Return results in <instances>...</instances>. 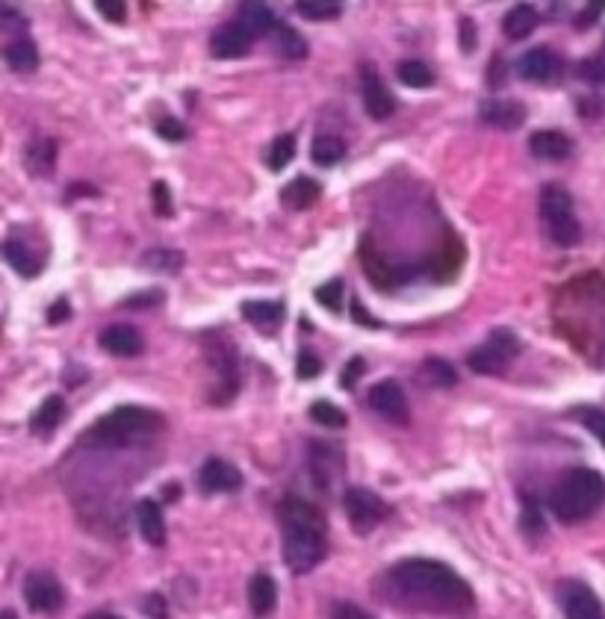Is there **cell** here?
Instances as JSON below:
<instances>
[{
  "instance_id": "obj_1",
  "label": "cell",
  "mask_w": 605,
  "mask_h": 619,
  "mask_svg": "<svg viewBox=\"0 0 605 619\" xmlns=\"http://www.w3.org/2000/svg\"><path fill=\"white\" fill-rule=\"evenodd\" d=\"M384 599L393 605L417 610V614H437L452 619H467L476 614V596L470 584L458 572L432 557H408L390 566L381 581Z\"/></svg>"
},
{
  "instance_id": "obj_2",
  "label": "cell",
  "mask_w": 605,
  "mask_h": 619,
  "mask_svg": "<svg viewBox=\"0 0 605 619\" xmlns=\"http://www.w3.org/2000/svg\"><path fill=\"white\" fill-rule=\"evenodd\" d=\"M280 525H284V561L293 572H310L322 563L328 552L325 516L304 499L280 501Z\"/></svg>"
},
{
  "instance_id": "obj_3",
  "label": "cell",
  "mask_w": 605,
  "mask_h": 619,
  "mask_svg": "<svg viewBox=\"0 0 605 619\" xmlns=\"http://www.w3.org/2000/svg\"><path fill=\"white\" fill-rule=\"evenodd\" d=\"M602 501H605V478L600 472H594V469H573V472H567L549 495L552 513L561 522H567V525L587 519L591 513L602 508Z\"/></svg>"
},
{
  "instance_id": "obj_4",
  "label": "cell",
  "mask_w": 605,
  "mask_h": 619,
  "mask_svg": "<svg viewBox=\"0 0 605 619\" xmlns=\"http://www.w3.org/2000/svg\"><path fill=\"white\" fill-rule=\"evenodd\" d=\"M163 416L154 410H145V407H119V410L107 413L98 424L86 433L89 442L95 446H134V442L154 437V433L163 431Z\"/></svg>"
},
{
  "instance_id": "obj_5",
  "label": "cell",
  "mask_w": 605,
  "mask_h": 619,
  "mask_svg": "<svg viewBox=\"0 0 605 619\" xmlns=\"http://www.w3.org/2000/svg\"><path fill=\"white\" fill-rule=\"evenodd\" d=\"M540 216L547 221L549 239L561 248H570L582 239V225L573 216V201L561 186H547L540 192Z\"/></svg>"
},
{
  "instance_id": "obj_6",
  "label": "cell",
  "mask_w": 605,
  "mask_h": 619,
  "mask_svg": "<svg viewBox=\"0 0 605 619\" xmlns=\"http://www.w3.org/2000/svg\"><path fill=\"white\" fill-rule=\"evenodd\" d=\"M517 348H520L517 336L511 331H505V327H499V331L490 333L479 348L470 351L467 363H470L472 371H479V375H499V371L514 360Z\"/></svg>"
},
{
  "instance_id": "obj_7",
  "label": "cell",
  "mask_w": 605,
  "mask_h": 619,
  "mask_svg": "<svg viewBox=\"0 0 605 619\" xmlns=\"http://www.w3.org/2000/svg\"><path fill=\"white\" fill-rule=\"evenodd\" d=\"M343 508L346 516L352 522V528L357 534H370V531L379 525V522L387 516V504H384L379 495L364 490V486H348L343 495Z\"/></svg>"
},
{
  "instance_id": "obj_8",
  "label": "cell",
  "mask_w": 605,
  "mask_h": 619,
  "mask_svg": "<svg viewBox=\"0 0 605 619\" xmlns=\"http://www.w3.org/2000/svg\"><path fill=\"white\" fill-rule=\"evenodd\" d=\"M63 587L50 572H30L24 581V601L36 614H57L63 608Z\"/></svg>"
},
{
  "instance_id": "obj_9",
  "label": "cell",
  "mask_w": 605,
  "mask_h": 619,
  "mask_svg": "<svg viewBox=\"0 0 605 619\" xmlns=\"http://www.w3.org/2000/svg\"><path fill=\"white\" fill-rule=\"evenodd\" d=\"M558 605L567 619H605V610L591 587L578 581H564L558 587Z\"/></svg>"
},
{
  "instance_id": "obj_10",
  "label": "cell",
  "mask_w": 605,
  "mask_h": 619,
  "mask_svg": "<svg viewBox=\"0 0 605 619\" xmlns=\"http://www.w3.org/2000/svg\"><path fill=\"white\" fill-rule=\"evenodd\" d=\"M370 407L390 422H408V398L396 380H381L370 389Z\"/></svg>"
},
{
  "instance_id": "obj_11",
  "label": "cell",
  "mask_w": 605,
  "mask_h": 619,
  "mask_svg": "<svg viewBox=\"0 0 605 619\" xmlns=\"http://www.w3.org/2000/svg\"><path fill=\"white\" fill-rule=\"evenodd\" d=\"M361 95H364V106H366V112H370V118L384 121L396 112V97L390 95V88L384 86V80L370 68H364Z\"/></svg>"
},
{
  "instance_id": "obj_12",
  "label": "cell",
  "mask_w": 605,
  "mask_h": 619,
  "mask_svg": "<svg viewBox=\"0 0 605 619\" xmlns=\"http://www.w3.org/2000/svg\"><path fill=\"white\" fill-rule=\"evenodd\" d=\"M198 484L204 493H234L242 486V475L240 469L231 466L222 457H210L198 472Z\"/></svg>"
},
{
  "instance_id": "obj_13",
  "label": "cell",
  "mask_w": 605,
  "mask_h": 619,
  "mask_svg": "<svg viewBox=\"0 0 605 619\" xmlns=\"http://www.w3.org/2000/svg\"><path fill=\"white\" fill-rule=\"evenodd\" d=\"M251 42H254V35L234 21V24L218 27V30L213 33L210 50H213L216 59H240L251 50Z\"/></svg>"
},
{
  "instance_id": "obj_14",
  "label": "cell",
  "mask_w": 605,
  "mask_h": 619,
  "mask_svg": "<svg viewBox=\"0 0 605 619\" xmlns=\"http://www.w3.org/2000/svg\"><path fill=\"white\" fill-rule=\"evenodd\" d=\"M558 68L561 62L549 48H534L517 62V74L529 80V83H549V80L558 77Z\"/></svg>"
},
{
  "instance_id": "obj_15",
  "label": "cell",
  "mask_w": 605,
  "mask_h": 619,
  "mask_svg": "<svg viewBox=\"0 0 605 619\" xmlns=\"http://www.w3.org/2000/svg\"><path fill=\"white\" fill-rule=\"evenodd\" d=\"M101 348L112 357H136V354H142L145 340L134 325H110L101 333Z\"/></svg>"
},
{
  "instance_id": "obj_16",
  "label": "cell",
  "mask_w": 605,
  "mask_h": 619,
  "mask_svg": "<svg viewBox=\"0 0 605 619\" xmlns=\"http://www.w3.org/2000/svg\"><path fill=\"white\" fill-rule=\"evenodd\" d=\"M242 318L260 333H275L284 322V304L280 301H245Z\"/></svg>"
},
{
  "instance_id": "obj_17",
  "label": "cell",
  "mask_w": 605,
  "mask_h": 619,
  "mask_svg": "<svg viewBox=\"0 0 605 619\" xmlns=\"http://www.w3.org/2000/svg\"><path fill=\"white\" fill-rule=\"evenodd\" d=\"M136 528L148 546L157 548L165 543V519H163V510L157 508V501L145 499L136 504Z\"/></svg>"
},
{
  "instance_id": "obj_18",
  "label": "cell",
  "mask_w": 605,
  "mask_h": 619,
  "mask_svg": "<svg viewBox=\"0 0 605 619\" xmlns=\"http://www.w3.org/2000/svg\"><path fill=\"white\" fill-rule=\"evenodd\" d=\"M340 469H343V463H340L337 451L322 446V442H313L310 446V475H313V481H317L319 490H328V486L334 484Z\"/></svg>"
},
{
  "instance_id": "obj_19",
  "label": "cell",
  "mask_w": 605,
  "mask_h": 619,
  "mask_svg": "<svg viewBox=\"0 0 605 619\" xmlns=\"http://www.w3.org/2000/svg\"><path fill=\"white\" fill-rule=\"evenodd\" d=\"M481 118L499 130H514L525 121V106L517 101H485L481 103Z\"/></svg>"
},
{
  "instance_id": "obj_20",
  "label": "cell",
  "mask_w": 605,
  "mask_h": 619,
  "mask_svg": "<svg viewBox=\"0 0 605 619\" xmlns=\"http://www.w3.org/2000/svg\"><path fill=\"white\" fill-rule=\"evenodd\" d=\"M322 186L313 180V177H293L284 189H280V201L289 210H308L319 201Z\"/></svg>"
},
{
  "instance_id": "obj_21",
  "label": "cell",
  "mask_w": 605,
  "mask_h": 619,
  "mask_svg": "<svg viewBox=\"0 0 605 619\" xmlns=\"http://www.w3.org/2000/svg\"><path fill=\"white\" fill-rule=\"evenodd\" d=\"M529 148H532V154L540 159H567L570 150H573V141L561 130H538V133H532Z\"/></svg>"
},
{
  "instance_id": "obj_22",
  "label": "cell",
  "mask_w": 605,
  "mask_h": 619,
  "mask_svg": "<svg viewBox=\"0 0 605 619\" xmlns=\"http://www.w3.org/2000/svg\"><path fill=\"white\" fill-rule=\"evenodd\" d=\"M249 605L254 616H269L278 605V587L272 581V575L257 572L249 584Z\"/></svg>"
},
{
  "instance_id": "obj_23",
  "label": "cell",
  "mask_w": 605,
  "mask_h": 619,
  "mask_svg": "<svg viewBox=\"0 0 605 619\" xmlns=\"http://www.w3.org/2000/svg\"><path fill=\"white\" fill-rule=\"evenodd\" d=\"M57 163V141L54 139H33L24 150V165L33 177H48Z\"/></svg>"
},
{
  "instance_id": "obj_24",
  "label": "cell",
  "mask_w": 605,
  "mask_h": 619,
  "mask_svg": "<svg viewBox=\"0 0 605 619\" xmlns=\"http://www.w3.org/2000/svg\"><path fill=\"white\" fill-rule=\"evenodd\" d=\"M4 256H6V263H10L12 269L21 274V278H36V274L42 271V256L33 254L30 245L19 242V239H6Z\"/></svg>"
},
{
  "instance_id": "obj_25",
  "label": "cell",
  "mask_w": 605,
  "mask_h": 619,
  "mask_svg": "<svg viewBox=\"0 0 605 619\" xmlns=\"http://www.w3.org/2000/svg\"><path fill=\"white\" fill-rule=\"evenodd\" d=\"M63 416H65V401L59 395H50L48 401L33 413L30 431L36 433V437H48V433L57 431V424L63 422Z\"/></svg>"
},
{
  "instance_id": "obj_26",
  "label": "cell",
  "mask_w": 605,
  "mask_h": 619,
  "mask_svg": "<svg viewBox=\"0 0 605 619\" xmlns=\"http://www.w3.org/2000/svg\"><path fill=\"white\" fill-rule=\"evenodd\" d=\"M540 24V12L534 6L529 4H520V6H514L511 12L505 15V21H502V30L508 39H525L534 27Z\"/></svg>"
},
{
  "instance_id": "obj_27",
  "label": "cell",
  "mask_w": 605,
  "mask_h": 619,
  "mask_svg": "<svg viewBox=\"0 0 605 619\" xmlns=\"http://www.w3.org/2000/svg\"><path fill=\"white\" fill-rule=\"evenodd\" d=\"M236 24L245 27L251 35H263L272 30L275 18H272V9L266 4H240L236 6Z\"/></svg>"
},
{
  "instance_id": "obj_28",
  "label": "cell",
  "mask_w": 605,
  "mask_h": 619,
  "mask_svg": "<svg viewBox=\"0 0 605 619\" xmlns=\"http://www.w3.org/2000/svg\"><path fill=\"white\" fill-rule=\"evenodd\" d=\"M419 380H423L425 386H434V389H449L458 384V371L452 369V363H446L440 357H432L425 360L423 366H419Z\"/></svg>"
},
{
  "instance_id": "obj_29",
  "label": "cell",
  "mask_w": 605,
  "mask_h": 619,
  "mask_svg": "<svg viewBox=\"0 0 605 619\" xmlns=\"http://www.w3.org/2000/svg\"><path fill=\"white\" fill-rule=\"evenodd\" d=\"M6 62H10L12 71H19V74H27V71H36L39 68V50L36 44H33L30 39H15L6 44Z\"/></svg>"
},
{
  "instance_id": "obj_30",
  "label": "cell",
  "mask_w": 605,
  "mask_h": 619,
  "mask_svg": "<svg viewBox=\"0 0 605 619\" xmlns=\"http://www.w3.org/2000/svg\"><path fill=\"white\" fill-rule=\"evenodd\" d=\"M272 39H275V50L284 59H304V57H308V42H304L289 24H278Z\"/></svg>"
},
{
  "instance_id": "obj_31",
  "label": "cell",
  "mask_w": 605,
  "mask_h": 619,
  "mask_svg": "<svg viewBox=\"0 0 605 619\" xmlns=\"http://www.w3.org/2000/svg\"><path fill=\"white\" fill-rule=\"evenodd\" d=\"M139 265L148 271H180L183 269V254L174 251V248H151V251L142 254V260H139Z\"/></svg>"
},
{
  "instance_id": "obj_32",
  "label": "cell",
  "mask_w": 605,
  "mask_h": 619,
  "mask_svg": "<svg viewBox=\"0 0 605 619\" xmlns=\"http://www.w3.org/2000/svg\"><path fill=\"white\" fill-rule=\"evenodd\" d=\"M310 157L317 165L331 168L346 157V141L340 136H317V141H313V148H310Z\"/></svg>"
},
{
  "instance_id": "obj_33",
  "label": "cell",
  "mask_w": 605,
  "mask_h": 619,
  "mask_svg": "<svg viewBox=\"0 0 605 619\" xmlns=\"http://www.w3.org/2000/svg\"><path fill=\"white\" fill-rule=\"evenodd\" d=\"M396 74H399L402 83L410 86V88H425V86L434 83V71L428 68L425 62H419V59H405V62H399Z\"/></svg>"
},
{
  "instance_id": "obj_34",
  "label": "cell",
  "mask_w": 605,
  "mask_h": 619,
  "mask_svg": "<svg viewBox=\"0 0 605 619\" xmlns=\"http://www.w3.org/2000/svg\"><path fill=\"white\" fill-rule=\"evenodd\" d=\"M295 157V139L289 136H278L275 141H272V150H269V168L272 172H284V168L293 163Z\"/></svg>"
},
{
  "instance_id": "obj_35",
  "label": "cell",
  "mask_w": 605,
  "mask_h": 619,
  "mask_svg": "<svg viewBox=\"0 0 605 619\" xmlns=\"http://www.w3.org/2000/svg\"><path fill=\"white\" fill-rule=\"evenodd\" d=\"M310 419L322 424V428H346V413L331 401H313Z\"/></svg>"
},
{
  "instance_id": "obj_36",
  "label": "cell",
  "mask_w": 605,
  "mask_h": 619,
  "mask_svg": "<svg viewBox=\"0 0 605 619\" xmlns=\"http://www.w3.org/2000/svg\"><path fill=\"white\" fill-rule=\"evenodd\" d=\"M295 9L310 21H331V18L340 15V4H331V0H298Z\"/></svg>"
},
{
  "instance_id": "obj_37",
  "label": "cell",
  "mask_w": 605,
  "mask_h": 619,
  "mask_svg": "<svg viewBox=\"0 0 605 619\" xmlns=\"http://www.w3.org/2000/svg\"><path fill=\"white\" fill-rule=\"evenodd\" d=\"M317 301L325 310H331V313H340V307H343V280L334 278V280L322 283L317 289Z\"/></svg>"
},
{
  "instance_id": "obj_38",
  "label": "cell",
  "mask_w": 605,
  "mask_h": 619,
  "mask_svg": "<svg viewBox=\"0 0 605 619\" xmlns=\"http://www.w3.org/2000/svg\"><path fill=\"white\" fill-rule=\"evenodd\" d=\"M578 77L587 80V83H605V44L596 57L585 59L582 65H578Z\"/></svg>"
},
{
  "instance_id": "obj_39",
  "label": "cell",
  "mask_w": 605,
  "mask_h": 619,
  "mask_svg": "<svg viewBox=\"0 0 605 619\" xmlns=\"http://www.w3.org/2000/svg\"><path fill=\"white\" fill-rule=\"evenodd\" d=\"M151 198H154V212L160 218L165 216H172V192H169V186H165L163 180H157L151 186Z\"/></svg>"
},
{
  "instance_id": "obj_40",
  "label": "cell",
  "mask_w": 605,
  "mask_h": 619,
  "mask_svg": "<svg viewBox=\"0 0 605 619\" xmlns=\"http://www.w3.org/2000/svg\"><path fill=\"white\" fill-rule=\"evenodd\" d=\"M95 9L112 24H121L127 18V6L121 4V0H95Z\"/></svg>"
},
{
  "instance_id": "obj_41",
  "label": "cell",
  "mask_w": 605,
  "mask_h": 619,
  "mask_svg": "<svg viewBox=\"0 0 605 619\" xmlns=\"http://www.w3.org/2000/svg\"><path fill=\"white\" fill-rule=\"evenodd\" d=\"M364 371H366V360L364 357H352L346 363V369H343V375H340V386L343 389H352L357 380L364 378Z\"/></svg>"
},
{
  "instance_id": "obj_42",
  "label": "cell",
  "mask_w": 605,
  "mask_h": 619,
  "mask_svg": "<svg viewBox=\"0 0 605 619\" xmlns=\"http://www.w3.org/2000/svg\"><path fill=\"white\" fill-rule=\"evenodd\" d=\"M322 371V360L319 357H313L310 351H302L298 354V369H295V375L302 378V380H313Z\"/></svg>"
},
{
  "instance_id": "obj_43",
  "label": "cell",
  "mask_w": 605,
  "mask_h": 619,
  "mask_svg": "<svg viewBox=\"0 0 605 619\" xmlns=\"http://www.w3.org/2000/svg\"><path fill=\"white\" fill-rule=\"evenodd\" d=\"M157 136L165 139V141H183L187 139V127H183V121H178V118H163L160 124H157Z\"/></svg>"
},
{
  "instance_id": "obj_44",
  "label": "cell",
  "mask_w": 605,
  "mask_h": 619,
  "mask_svg": "<svg viewBox=\"0 0 605 619\" xmlns=\"http://www.w3.org/2000/svg\"><path fill=\"white\" fill-rule=\"evenodd\" d=\"M582 424L605 446V410H585L582 413Z\"/></svg>"
},
{
  "instance_id": "obj_45",
  "label": "cell",
  "mask_w": 605,
  "mask_h": 619,
  "mask_svg": "<svg viewBox=\"0 0 605 619\" xmlns=\"http://www.w3.org/2000/svg\"><path fill=\"white\" fill-rule=\"evenodd\" d=\"M157 304H163V292H160V289L136 292L134 298H127V301H125V307H130V310H139V307H157Z\"/></svg>"
},
{
  "instance_id": "obj_46",
  "label": "cell",
  "mask_w": 605,
  "mask_h": 619,
  "mask_svg": "<svg viewBox=\"0 0 605 619\" xmlns=\"http://www.w3.org/2000/svg\"><path fill=\"white\" fill-rule=\"evenodd\" d=\"M331 616L334 619H372L364 608H357L355 601H340V605H334V610H331Z\"/></svg>"
},
{
  "instance_id": "obj_47",
  "label": "cell",
  "mask_w": 605,
  "mask_h": 619,
  "mask_svg": "<svg viewBox=\"0 0 605 619\" xmlns=\"http://www.w3.org/2000/svg\"><path fill=\"white\" fill-rule=\"evenodd\" d=\"M472 48H476V24H472L470 18H463L461 21V50L470 53Z\"/></svg>"
},
{
  "instance_id": "obj_48",
  "label": "cell",
  "mask_w": 605,
  "mask_h": 619,
  "mask_svg": "<svg viewBox=\"0 0 605 619\" xmlns=\"http://www.w3.org/2000/svg\"><path fill=\"white\" fill-rule=\"evenodd\" d=\"M65 318H72V307H68L65 298H59V301H54V307L48 310V322L59 325V322H65Z\"/></svg>"
},
{
  "instance_id": "obj_49",
  "label": "cell",
  "mask_w": 605,
  "mask_h": 619,
  "mask_svg": "<svg viewBox=\"0 0 605 619\" xmlns=\"http://www.w3.org/2000/svg\"><path fill=\"white\" fill-rule=\"evenodd\" d=\"M602 12H605V4H591V6H585V12L576 18V27H587V24L600 21Z\"/></svg>"
},
{
  "instance_id": "obj_50",
  "label": "cell",
  "mask_w": 605,
  "mask_h": 619,
  "mask_svg": "<svg viewBox=\"0 0 605 619\" xmlns=\"http://www.w3.org/2000/svg\"><path fill=\"white\" fill-rule=\"evenodd\" d=\"M525 525H529V531H543V519L538 516V504H534V499L525 501Z\"/></svg>"
},
{
  "instance_id": "obj_51",
  "label": "cell",
  "mask_w": 605,
  "mask_h": 619,
  "mask_svg": "<svg viewBox=\"0 0 605 619\" xmlns=\"http://www.w3.org/2000/svg\"><path fill=\"white\" fill-rule=\"evenodd\" d=\"M352 316H355V318H357V322H361V325H366V327H379V322H375V318H372L370 313H366L361 301H355V307H352Z\"/></svg>"
},
{
  "instance_id": "obj_52",
  "label": "cell",
  "mask_w": 605,
  "mask_h": 619,
  "mask_svg": "<svg viewBox=\"0 0 605 619\" xmlns=\"http://www.w3.org/2000/svg\"><path fill=\"white\" fill-rule=\"evenodd\" d=\"M145 608L151 610L154 614V619H165V614H169V610H165V605H163V599L160 596H151L145 601Z\"/></svg>"
},
{
  "instance_id": "obj_53",
  "label": "cell",
  "mask_w": 605,
  "mask_h": 619,
  "mask_svg": "<svg viewBox=\"0 0 605 619\" xmlns=\"http://www.w3.org/2000/svg\"><path fill=\"white\" fill-rule=\"evenodd\" d=\"M77 195H98V189H95V186H86V183H74L72 189L65 192V198H68V201H74Z\"/></svg>"
},
{
  "instance_id": "obj_54",
  "label": "cell",
  "mask_w": 605,
  "mask_h": 619,
  "mask_svg": "<svg viewBox=\"0 0 605 619\" xmlns=\"http://www.w3.org/2000/svg\"><path fill=\"white\" fill-rule=\"evenodd\" d=\"M89 619H121V616H112V614H95V616H89Z\"/></svg>"
},
{
  "instance_id": "obj_55",
  "label": "cell",
  "mask_w": 605,
  "mask_h": 619,
  "mask_svg": "<svg viewBox=\"0 0 605 619\" xmlns=\"http://www.w3.org/2000/svg\"><path fill=\"white\" fill-rule=\"evenodd\" d=\"M0 619H15V614H12V610H4V616H0Z\"/></svg>"
}]
</instances>
